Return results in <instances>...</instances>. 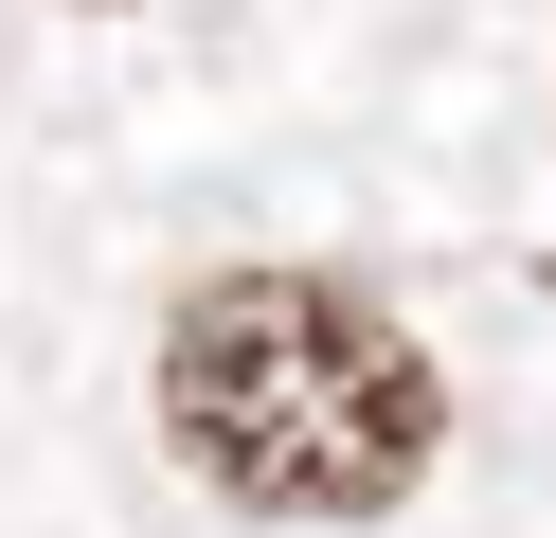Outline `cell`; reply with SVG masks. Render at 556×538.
I'll return each mask as SVG.
<instances>
[{
    "mask_svg": "<svg viewBox=\"0 0 556 538\" xmlns=\"http://www.w3.org/2000/svg\"><path fill=\"white\" fill-rule=\"evenodd\" d=\"M162 430L252 521H395L448 449V377L341 270H198L162 323Z\"/></svg>",
    "mask_w": 556,
    "mask_h": 538,
    "instance_id": "6da1fadb",
    "label": "cell"
},
{
    "mask_svg": "<svg viewBox=\"0 0 556 538\" xmlns=\"http://www.w3.org/2000/svg\"><path fill=\"white\" fill-rule=\"evenodd\" d=\"M90 18H109V0H90Z\"/></svg>",
    "mask_w": 556,
    "mask_h": 538,
    "instance_id": "7a4b0ae2",
    "label": "cell"
}]
</instances>
